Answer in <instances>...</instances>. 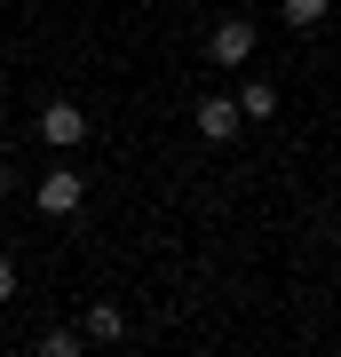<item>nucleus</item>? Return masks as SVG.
Returning a JSON list of instances; mask_svg holds the SVG:
<instances>
[{
	"mask_svg": "<svg viewBox=\"0 0 341 357\" xmlns=\"http://www.w3.org/2000/svg\"><path fill=\"white\" fill-rule=\"evenodd\" d=\"M79 199H88V175H72V167H56V175H40V183H32V206H40L48 222L79 215Z\"/></svg>",
	"mask_w": 341,
	"mask_h": 357,
	"instance_id": "obj_1",
	"label": "nucleus"
},
{
	"mask_svg": "<svg viewBox=\"0 0 341 357\" xmlns=\"http://www.w3.org/2000/svg\"><path fill=\"white\" fill-rule=\"evenodd\" d=\"M206 64H222V72L254 64V24H246V16H222V24L206 32Z\"/></svg>",
	"mask_w": 341,
	"mask_h": 357,
	"instance_id": "obj_2",
	"label": "nucleus"
},
{
	"mask_svg": "<svg viewBox=\"0 0 341 357\" xmlns=\"http://www.w3.org/2000/svg\"><path fill=\"white\" fill-rule=\"evenodd\" d=\"M190 128H199L206 143H230L246 128V112H238V96H199V103H190Z\"/></svg>",
	"mask_w": 341,
	"mask_h": 357,
	"instance_id": "obj_3",
	"label": "nucleus"
},
{
	"mask_svg": "<svg viewBox=\"0 0 341 357\" xmlns=\"http://www.w3.org/2000/svg\"><path fill=\"white\" fill-rule=\"evenodd\" d=\"M40 143H48V151L88 143V112H79V103H48V112H40Z\"/></svg>",
	"mask_w": 341,
	"mask_h": 357,
	"instance_id": "obj_4",
	"label": "nucleus"
},
{
	"mask_svg": "<svg viewBox=\"0 0 341 357\" xmlns=\"http://www.w3.org/2000/svg\"><path fill=\"white\" fill-rule=\"evenodd\" d=\"M79 326H88V342H127V310H119V302H88Z\"/></svg>",
	"mask_w": 341,
	"mask_h": 357,
	"instance_id": "obj_5",
	"label": "nucleus"
},
{
	"mask_svg": "<svg viewBox=\"0 0 341 357\" xmlns=\"http://www.w3.org/2000/svg\"><path fill=\"white\" fill-rule=\"evenodd\" d=\"M238 112L254 119V128H262V119H278V88H270V79H246V88H238Z\"/></svg>",
	"mask_w": 341,
	"mask_h": 357,
	"instance_id": "obj_6",
	"label": "nucleus"
},
{
	"mask_svg": "<svg viewBox=\"0 0 341 357\" xmlns=\"http://www.w3.org/2000/svg\"><path fill=\"white\" fill-rule=\"evenodd\" d=\"M79 342H88V326H48L40 333V357H79Z\"/></svg>",
	"mask_w": 341,
	"mask_h": 357,
	"instance_id": "obj_7",
	"label": "nucleus"
},
{
	"mask_svg": "<svg viewBox=\"0 0 341 357\" xmlns=\"http://www.w3.org/2000/svg\"><path fill=\"white\" fill-rule=\"evenodd\" d=\"M326 8H333V0H278V16H286L294 32H310V24H326Z\"/></svg>",
	"mask_w": 341,
	"mask_h": 357,
	"instance_id": "obj_8",
	"label": "nucleus"
},
{
	"mask_svg": "<svg viewBox=\"0 0 341 357\" xmlns=\"http://www.w3.org/2000/svg\"><path fill=\"white\" fill-rule=\"evenodd\" d=\"M8 302H16V262L0 255V310H8Z\"/></svg>",
	"mask_w": 341,
	"mask_h": 357,
	"instance_id": "obj_9",
	"label": "nucleus"
},
{
	"mask_svg": "<svg viewBox=\"0 0 341 357\" xmlns=\"http://www.w3.org/2000/svg\"><path fill=\"white\" fill-rule=\"evenodd\" d=\"M8 191H16V167H8V159H0V199H8Z\"/></svg>",
	"mask_w": 341,
	"mask_h": 357,
	"instance_id": "obj_10",
	"label": "nucleus"
},
{
	"mask_svg": "<svg viewBox=\"0 0 341 357\" xmlns=\"http://www.w3.org/2000/svg\"><path fill=\"white\" fill-rule=\"evenodd\" d=\"M24 8H32V0H24Z\"/></svg>",
	"mask_w": 341,
	"mask_h": 357,
	"instance_id": "obj_11",
	"label": "nucleus"
}]
</instances>
